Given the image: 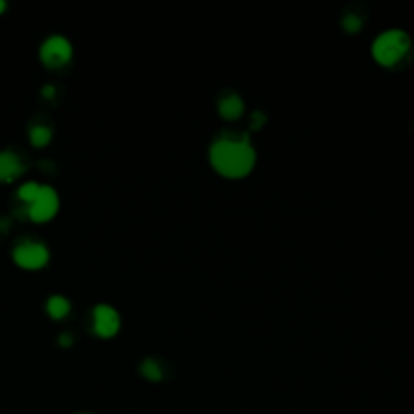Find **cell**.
Returning <instances> with one entry per match:
<instances>
[{"label": "cell", "mask_w": 414, "mask_h": 414, "mask_svg": "<svg viewBox=\"0 0 414 414\" xmlns=\"http://www.w3.org/2000/svg\"><path fill=\"white\" fill-rule=\"evenodd\" d=\"M215 170L227 177H243L256 162V151L246 133L227 128L215 138L209 149Z\"/></svg>", "instance_id": "cell-1"}, {"label": "cell", "mask_w": 414, "mask_h": 414, "mask_svg": "<svg viewBox=\"0 0 414 414\" xmlns=\"http://www.w3.org/2000/svg\"><path fill=\"white\" fill-rule=\"evenodd\" d=\"M47 311H49V314L52 317L60 319V317L67 316L68 311H70V301L62 295L51 296L49 301H47Z\"/></svg>", "instance_id": "cell-9"}, {"label": "cell", "mask_w": 414, "mask_h": 414, "mask_svg": "<svg viewBox=\"0 0 414 414\" xmlns=\"http://www.w3.org/2000/svg\"><path fill=\"white\" fill-rule=\"evenodd\" d=\"M39 52L42 62L47 63L49 67H58L70 60L72 44L67 38L55 34L42 42Z\"/></svg>", "instance_id": "cell-4"}, {"label": "cell", "mask_w": 414, "mask_h": 414, "mask_svg": "<svg viewBox=\"0 0 414 414\" xmlns=\"http://www.w3.org/2000/svg\"><path fill=\"white\" fill-rule=\"evenodd\" d=\"M8 224H10V222H8V219H5V217H0V233H2V232H5V230H7V227H8Z\"/></svg>", "instance_id": "cell-15"}, {"label": "cell", "mask_w": 414, "mask_h": 414, "mask_svg": "<svg viewBox=\"0 0 414 414\" xmlns=\"http://www.w3.org/2000/svg\"><path fill=\"white\" fill-rule=\"evenodd\" d=\"M58 342H60V345H63V347H70V345L73 343V335L70 332L62 333L60 338H58Z\"/></svg>", "instance_id": "cell-13"}, {"label": "cell", "mask_w": 414, "mask_h": 414, "mask_svg": "<svg viewBox=\"0 0 414 414\" xmlns=\"http://www.w3.org/2000/svg\"><path fill=\"white\" fill-rule=\"evenodd\" d=\"M25 166L12 151L0 152V182H12L23 173Z\"/></svg>", "instance_id": "cell-7"}, {"label": "cell", "mask_w": 414, "mask_h": 414, "mask_svg": "<svg viewBox=\"0 0 414 414\" xmlns=\"http://www.w3.org/2000/svg\"><path fill=\"white\" fill-rule=\"evenodd\" d=\"M42 94H44L46 98H52V95L55 94V88L52 86V84H47V86L42 88Z\"/></svg>", "instance_id": "cell-14"}, {"label": "cell", "mask_w": 414, "mask_h": 414, "mask_svg": "<svg viewBox=\"0 0 414 414\" xmlns=\"http://www.w3.org/2000/svg\"><path fill=\"white\" fill-rule=\"evenodd\" d=\"M15 262L20 264L21 267L26 269H38L44 265L49 259V251L44 243L41 241H21L13 251Z\"/></svg>", "instance_id": "cell-3"}, {"label": "cell", "mask_w": 414, "mask_h": 414, "mask_svg": "<svg viewBox=\"0 0 414 414\" xmlns=\"http://www.w3.org/2000/svg\"><path fill=\"white\" fill-rule=\"evenodd\" d=\"M58 209L57 191L47 185H42L38 196L28 207V215L36 222L49 220Z\"/></svg>", "instance_id": "cell-5"}, {"label": "cell", "mask_w": 414, "mask_h": 414, "mask_svg": "<svg viewBox=\"0 0 414 414\" xmlns=\"http://www.w3.org/2000/svg\"><path fill=\"white\" fill-rule=\"evenodd\" d=\"M219 110L225 119H235L243 112V100L238 94L228 91L224 98L219 100Z\"/></svg>", "instance_id": "cell-8"}, {"label": "cell", "mask_w": 414, "mask_h": 414, "mask_svg": "<svg viewBox=\"0 0 414 414\" xmlns=\"http://www.w3.org/2000/svg\"><path fill=\"white\" fill-rule=\"evenodd\" d=\"M39 189H41V185H38L36 182H26L25 185H21L18 189V198L23 201V203L31 204L36 199V196H38Z\"/></svg>", "instance_id": "cell-11"}, {"label": "cell", "mask_w": 414, "mask_h": 414, "mask_svg": "<svg viewBox=\"0 0 414 414\" xmlns=\"http://www.w3.org/2000/svg\"><path fill=\"white\" fill-rule=\"evenodd\" d=\"M411 49V38L406 31L392 28L377 36L373 44L375 60L385 67L398 65Z\"/></svg>", "instance_id": "cell-2"}, {"label": "cell", "mask_w": 414, "mask_h": 414, "mask_svg": "<svg viewBox=\"0 0 414 414\" xmlns=\"http://www.w3.org/2000/svg\"><path fill=\"white\" fill-rule=\"evenodd\" d=\"M29 138H31V142H33L34 146H44L51 141L52 131H51L49 126L34 125V126H31V130H29Z\"/></svg>", "instance_id": "cell-10"}, {"label": "cell", "mask_w": 414, "mask_h": 414, "mask_svg": "<svg viewBox=\"0 0 414 414\" xmlns=\"http://www.w3.org/2000/svg\"><path fill=\"white\" fill-rule=\"evenodd\" d=\"M141 373L145 374L149 380H161L162 379V369L161 364L157 363L156 359H146L145 363L141 364Z\"/></svg>", "instance_id": "cell-12"}, {"label": "cell", "mask_w": 414, "mask_h": 414, "mask_svg": "<svg viewBox=\"0 0 414 414\" xmlns=\"http://www.w3.org/2000/svg\"><path fill=\"white\" fill-rule=\"evenodd\" d=\"M5 5H7V4H5V0H0V13H2L5 10Z\"/></svg>", "instance_id": "cell-16"}, {"label": "cell", "mask_w": 414, "mask_h": 414, "mask_svg": "<svg viewBox=\"0 0 414 414\" xmlns=\"http://www.w3.org/2000/svg\"><path fill=\"white\" fill-rule=\"evenodd\" d=\"M120 316L115 307L98 305L94 307V330L100 337H112L119 332Z\"/></svg>", "instance_id": "cell-6"}]
</instances>
